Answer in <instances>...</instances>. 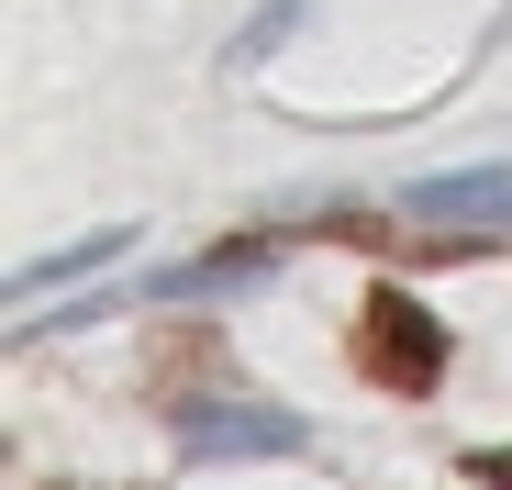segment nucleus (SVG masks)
Returning <instances> with one entry per match:
<instances>
[{
    "instance_id": "nucleus-7",
    "label": "nucleus",
    "mask_w": 512,
    "mask_h": 490,
    "mask_svg": "<svg viewBox=\"0 0 512 490\" xmlns=\"http://www.w3.org/2000/svg\"><path fill=\"white\" fill-rule=\"evenodd\" d=\"M457 468H468V479H479V490H512V446H468V457H457Z\"/></svg>"
},
{
    "instance_id": "nucleus-8",
    "label": "nucleus",
    "mask_w": 512,
    "mask_h": 490,
    "mask_svg": "<svg viewBox=\"0 0 512 490\" xmlns=\"http://www.w3.org/2000/svg\"><path fill=\"white\" fill-rule=\"evenodd\" d=\"M56 490H78V479H56Z\"/></svg>"
},
{
    "instance_id": "nucleus-4",
    "label": "nucleus",
    "mask_w": 512,
    "mask_h": 490,
    "mask_svg": "<svg viewBox=\"0 0 512 490\" xmlns=\"http://www.w3.org/2000/svg\"><path fill=\"white\" fill-rule=\"evenodd\" d=\"M401 223H468V234H501L512 223V168H468V179H423L401 201Z\"/></svg>"
},
{
    "instance_id": "nucleus-3",
    "label": "nucleus",
    "mask_w": 512,
    "mask_h": 490,
    "mask_svg": "<svg viewBox=\"0 0 512 490\" xmlns=\"http://www.w3.org/2000/svg\"><path fill=\"white\" fill-rule=\"evenodd\" d=\"M279 245H290V234H234V245H212V257L156 268V279H145V301H212V290H256V279L279 268Z\"/></svg>"
},
{
    "instance_id": "nucleus-1",
    "label": "nucleus",
    "mask_w": 512,
    "mask_h": 490,
    "mask_svg": "<svg viewBox=\"0 0 512 490\" xmlns=\"http://www.w3.org/2000/svg\"><path fill=\"white\" fill-rule=\"evenodd\" d=\"M446 357H457V346H446V323L423 312L412 290H390V279H379V290L357 301V379H368V390L423 401V390L446 379Z\"/></svg>"
},
{
    "instance_id": "nucleus-6",
    "label": "nucleus",
    "mask_w": 512,
    "mask_h": 490,
    "mask_svg": "<svg viewBox=\"0 0 512 490\" xmlns=\"http://www.w3.org/2000/svg\"><path fill=\"white\" fill-rule=\"evenodd\" d=\"M290 23H301V0H279V12H256V23L234 34V67H256V56H268V45L290 34Z\"/></svg>"
},
{
    "instance_id": "nucleus-2",
    "label": "nucleus",
    "mask_w": 512,
    "mask_h": 490,
    "mask_svg": "<svg viewBox=\"0 0 512 490\" xmlns=\"http://www.w3.org/2000/svg\"><path fill=\"white\" fill-rule=\"evenodd\" d=\"M167 435H179V457L190 468H223V457H301L312 446V424L301 413H279V401H245V390H179L167 401Z\"/></svg>"
},
{
    "instance_id": "nucleus-5",
    "label": "nucleus",
    "mask_w": 512,
    "mask_h": 490,
    "mask_svg": "<svg viewBox=\"0 0 512 490\" xmlns=\"http://www.w3.org/2000/svg\"><path fill=\"white\" fill-rule=\"evenodd\" d=\"M123 245H134V234H123V223H101V234H78V245H56V257L12 268V323H23V312L45 301V290H67V279H101V268L123 257Z\"/></svg>"
}]
</instances>
